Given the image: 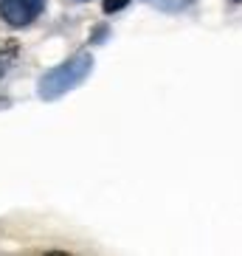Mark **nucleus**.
<instances>
[{"label":"nucleus","mask_w":242,"mask_h":256,"mask_svg":"<svg viewBox=\"0 0 242 256\" xmlns=\"http://www.w3.org/2000/svg\"><path fill=\"white\" fill-rule=\"evenodd\" d=\"M93 70V56L88 51H79L74 54L70 60H65L62 65H56V68H51L42 79H40V96L46 98V102H54V98H62L65 93H70L74 88H79V84L90 76Z\"/></svg>","instance_id":"1"},{"label":"nucleus","mask_w":242,"mask_h":256,"mask_svg":"<svg viewBox=\"0 0 242 256\" xmlns=\"http://www.w3.org/2000/svg\"><path fill=\"white\" fill-rule=\"evenodd\" d=\"M42 8H46V0H0V17H3V23L14 26V28L31 26L42 14Z\"/></svg>","instance_id":"2"},{"label":"nucleus","mask_w":242,"mask_h":256,"mask_svg":"<svg viewBox=\"0 0 242 256\" xmlns=\"http://www.w3.org/2000/svg\"><path fill=\"white\" fill-rule=\"evenodd\" d=\"M146 3L160 8V12H183V8H189L194 0H146Z\"/></svg>","instance_id":"3"},{"label":"nucleus","mask_w":242,"mask_h":256,"mask_svg":"<svg viewBox=\"0 0 242 256\" xmlns=\"http://www.w3.org/2000/svg\"><path fill=\"white\" fill-rule=\"evenodd\" d=\"M130 0H104V12L107 14H113V12H118V8H124Z\"/></svg>","instance_id":"4"}]
</instances>
